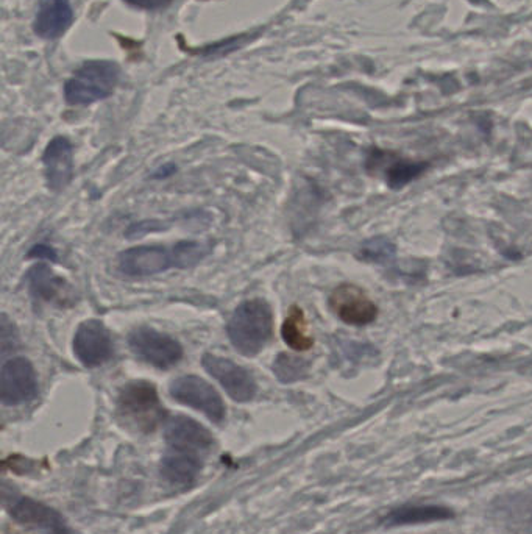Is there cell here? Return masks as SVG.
<instances>
[{
    "mask_svg": "<svg viewBox=\"0 0 532 534\" xmlns=\"http://www.w3.org/2000/svg\"><path fill=\"white\" fill-rule=\"evenodd\" d=\"M128 346L139 360L163 371L171 369L183 358L180 342L155 328H136L128 336Z\"/></svg>",
    "mask_w": 532,
    "mask_h": 534,
    "instance_id": "5b68a950",
    "label": "cell"
},
{
    "mask_svg": "<svg viewBox=\"0 0 532 534\" xmlns=\"http://www.w3.org/2000/svg\"><path fill=\"white\" fill-rule=\"evenodd\" d=\"M454 519V511L442 505H401L389 511L383 519L386 527L433 524Z\"/></svg>",
    "mask_w": 532,
    "mask_h": 534,
    "instance_id": "e0dca14e",
    "label": "cell"
},
{
    "mask_svg": "<svg viewBox=\"0 0 532 534\" xmlns=\"http://www.w3.org/2000/svg\"><path fill=\"white\" fill-rule=\"evenodd\" d=\"M395 249L394 243L384 236H376V238L367 239L366 243H362L359 249L358 257L366 263L381 264L394 258Z\"/></svg>",
    "mask_w": 532,
    "mask_h": 534,
    "instance_id": "44dd1931",
    "label": "cell"
},
{
    "mask_svg": "<svg viewBox=\"0 0 532 534\" xmlns=\"http://www.w3.org/2000/svg\"><path fill=\"white\" fill-rule=\"evenodd\" d=\"M44 168H46L47 185L52 191L66 188L74 174L72 160V144L68 138L57 136L50 141L44 152Z\"/></svg>",
    "mask_w": 532,
    "mask_h": 534,
    "instance_id": "9a60e30c",
    "label": "cell"
},
{
    "mask_svg": "<svg viewBox=\"0 0 532 534\" xmlns=\"http://www.w3.org/2000/svg\"><path fill=\"white\" fill-rule=\"evenodd\" d=\"M74 21L71 0H41L33 30L43 40H57Z\"/></svg>",
    "mask_w": 532,
    "mask_h": 534,
    "instance_id": "2e32d148",
    "label": "cell"
},
{
    "mask_svg": "<svg viewBox=\"0 0 532 534\" xmlns=\"http://www.w3.org/2000/svg\"><path fill=\"white\" fill-rule=\"evenodd\" d=\"M30 257H41V258H52V260H55V252L54 250L50 249V247L43 246H36L33 247L32 250H30Z\"/></svg>",
    "mask_w": 532,
    "mask_h": 534,
    "instance_id": "cb8c5ba5",
    "label": "cell"
},
{
    "mask_svg": "<svg viewBox=\"0 0 532 534\" xmlns=\"http://www.w3.org/2000/svg\"><path fill=\"white\" fill-rule=\"evenodd\" d=\"M167 445H191L211 452L214 439L210 431L191 417L175 416L166 425Z\"/></svg>",
    "mask_w": 532,
    "mask_h": 534,
    "instance_id": "ac0fdd59",
    "label": "cell"
},
{
    "mask_svg": "<svg viewBox=\"0 0 532 534\" xmlns=\"http://www.w3.org/2000/svg\"><path fill=\"white\" fill-rule=\"evenodd\" d=\"M74 353L86 367H99L107 363L114 355L110 330L96 319L83 322L74 336Z\"/></svg>",
    "mask_w": 532,
    "mask_h": 534,
    "instance_id": "8fae6325",
    "label": "cell"
},
{
    "mask_svg": "<svg viewBox=\"0 0 532 534\" xmlns=\"http://www.w3.org/2000/svg\"><path fill=\"white\" fill-rule=\"evenodd\" d=\"M383 168L384 178L387 186L391 189L405 188L409 183L414 182L415 178L422 177L430 163L428 161H411L398 157L397 154L386 152V150L375 149L370 152L367 169Z\"/></svg>",
    "mask_w": 532,
    "mask_h": 534,
    "instance_id": "4fadbf2b",
    "label": "cell"
},
{
    "mask_svg": "<svg viewBox=\"0 0 532 534\" xmlns=\"http://www.w3.org/2000/svg\"><path fill=\"white\" fill-rule=\"evenodd\" d=\"M208 455L210 453L191 445H167L161 460V475L175 488H189L199 478Z\"/></svg>",
    "mask_w": 532,
    "mask_h": 534,
    "instance_id": "ba28073f",
    "label": "cell"
},
{
    "mask_svg": "<svg viewBox=\"0 0 532 534\" xmlns=\"http://www.w3.org/2000/svg\"><path fill=\"white\" fill-rule=\"evenodd\" d=\"M38 394L35 369L27 358H11L0 372V400L7 406L30 402Z\"/></svg>",
    "mask_w": 532,
    "mask_h": 534,
    "instance_id": "9c48e42d",
    "label": "cell"
},
{
    "mask_svg": "<svg viewBox=\"0 0 532 534\" xmlns=\"http://www.w3.org/2000/svg\"><path fill=\"white\" fill-rule=\"evenodd\" d=\"M202 364L205 371L219 381L220 386L235 402L245 403L255 399V378L244 367L213 353H206L202 358Z\"/></svg>",
    "mask_w": 532,
    "mask_h": 534,
    "instance_id": "30bf717a",
    "label": "cell"
},
{
    "mask_svg": "<svg viewBox=\"0 0 532 534\" xmlns=\"http://www.w3.org/2000/svg\"><path fill=\"white\" fill-rule=\"evenodd\" d=\"M274 330V314L263 299L245 300L228 322L231 344L244 356L258 355L266 347Z\"/></svg>",
    "mask_w": 532,
    "mask_h": 534,
    "instance_id": "7a4b0ae2",
    "label": "cell"
},
{
    "mask_svg": "<svg viewBox=\"0 0 532 534\" xmlns=\"http://www.w3.org/2000/svg\"><path fill=\"white\" fill-rule=\"evenodd\" d=\"M495 524L514 534H532V495L515 492L493 500L489 510Z\"/></svg>",
    "mask_w": 532,
    "mask_h": 534,
    "instance_id": "7c38bea8",
    "label": "cell"
},
{
    "mask_svg": "<svg viewBox=\"0 0 532 534\" xmlns=\"http://www.w3.org/2000/svg\"><path fill=\"white\" fill-rule=\"evenodd\" d=\"M331 311L341 319L344 324L353 327H366L373 324L380 314V308L370 299L364 289L352 283H344L333 289L330 300Z\"/></svg>",
    "mask_w": 532,
    "mask_h": 534,
    "instance_id": "52a82bcc",
    "label": "cell"
},
{
    "mask_svg": "<svg viewBox=\"0 0 532 534\" xmlns=\"http://www.w3.org/2000/svg\"><path fill=\"white\" fill-rule=\"evenodd\" d=\"M211 252L210 244L180 241L174 246H139L119 255V269L128 277H150L169 269L197 266Z\"/></svg>",
    "mask_w": 532,
    "mask_h": 534,
    "instance_id": "6da1fadb",
    "label": "cell"
},
{
    "mask_svg": "<svg viewBox=\"0 0 532 534\" xmlns=\"http://www.w3.org/2000/svg\"><path fill=\"white\" fill-rule=\"evenodd\" d=\"M281 336L284 342L297 352H306L314 346V339L309 335L308 322H306L302 308H291L281 327Z\"/></svg>",
    "mask_w": 532,
    "mask_h": 534,
    "instance_id": "ffe728a7",
    "label": "cell"
},
{
    "mask_svg": "<svg viewBox=\"0 0 532 534\" xmlns=\"http://www.w3.org/2000/svg\"><path fill=\"white\" fill-rule=\"evenodd\" d=\"M27 285L35 299L47 302L58 299L66 289L63 278L57 277L46 264H36L27 272Z\"/></svg>",
    "mask_w": 532,
    "mask_h": 534,
    "instance_id": "d6986e66",
    "label": "cell"
},
{
    "mask_svg": "<svg viewBox=\"0 0 532 534\" xmlns=\"http://www.w3.org/2000/svg\"><path fill=\"white\" fill-rule=\"evenodd\" d=\"M118 63L110 60L86 61L64 85V99L69 105H91L107 99L118 85Z\"/></svg>",
    "mask_w": 532,
    "mask_h": 534,
    "instance_id": "277c9868",
    "label": "cell"
},
{
    "mask_svg": "<svg viewBox=\"0 0 532 534\" xmlns=\"http://www.w3.org/2000/svg\"><path fill=\"white\" fill-rule=\"evenodd\" d=\"M172 399L183 405L191 406L194 410L202 411L214 424H222L225 419L224 400L219 396V392L203 378L196 375H185L172 381L171 388Z\"/></svg>",
    "mask_w": 532,
    "mask_h": 534,
    "instance_id": "8992f818",
    "label": "cell"
},
{
    "mask_svg": "<svg viewBox=\"0 0 532 534\" xmlns=\"http://www.w3.org/2000/svg\"><path fill=\"white\" fill-rule=\"evenodd\" d=\"M118 416L128 430L149 435L164 421L166 410L161 405L157 388L139 380L128 383L119 394Z\"/></svg>",
    "mask_w": 532,
    "mask_h": 534,
    "instance_id": "3957f363",
    "label": "cell"
},
{
    "mask_svg": "<svg viewBox=\"0 0 532 534\" xmlns=\"http://www.w3.org/2000/svg\"><path fill=\"white\" fill-rule=\"evenodd\" d=\"M124 2L141 10H161L172 4V0H124Z\"/></svg>",
    "mask_w": 532,
    "mask_h": 534,
    "instance_id": "603a6c76",
    "label": "cell"
},
{
    "mask_svg": "<svg viewBox=\"0 0 532 534\" xmlns=\"http://www.w3.org/2000/svg\"><path fill=\"white\" fill-rule=\"evenodd\" d=\"M10 513L19 524L41 531L43 534H74L58 511L29 497L16 500L11 506Z\"/></svg>",
    "mask_w": 532,
    "mask_h": 534,
    "instance_id": "5bb4252c",
    "label": "cell"
},
{
    "mask_svg": "<svg viewBox=\"0 0 532 534\" xmlns=\"http://www.w3.org/2000/svg\"><path fill=\"white\" fill-rule=\"evenodd\" d=\"M274 374L281 383H294L305 377L306 363L297 356L280 353L274 363Z\"/></svg>",
    "mask_w": 532,
    "mask_h": 534,
    "instance_id": "7402d4cb",
    "label": "cell"
}]
</instances>
